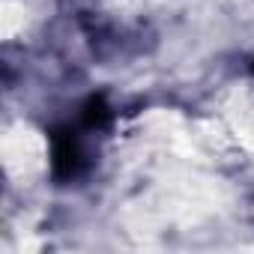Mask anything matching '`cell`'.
Wrapping results in <instances>:
<instances>
[{
    "instance_id": "cell-2",
    "label": "cell",
    "mask_w": 254,
    "mask_h": 254,
    "mask_svg": "<svg viewBox=\"0 0 254 254\" xmlns=\"http://www.w3.org/2000/svg\"><path fill=\"white\" fill-rule=\"evenodd\" d=\"M48 165V144L30 123H15L3 135V168L15 180H33Z\"/></svg>"
},
{
    "instance_id": "cell-1",
    "label": "cell",
    "mask_w": 254,
    "mask_h": 254,
    "mask_svg": "<svg viewBox=\"0 0 254 254\" xmlns=\"http://www.w3.org/2000/svg\"><path fill=\"white\" fill-rule=\"evenodd\" d=\"M215 129L242 153H254V75L227 81L212 105Z\"/></svg>"
}]
</instances>
